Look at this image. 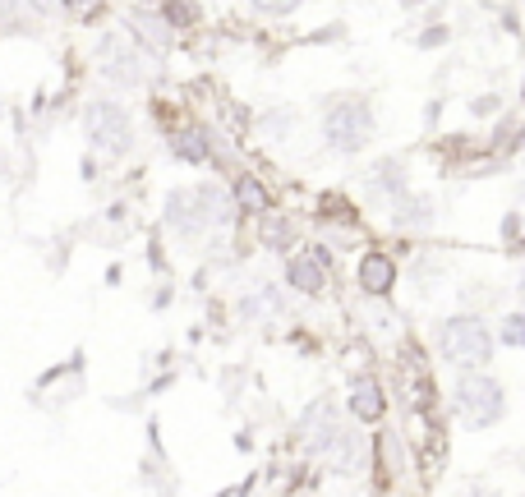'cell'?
<instances>
[{"label":"cell","mask_w":525,"mask_h":497,"mask_svg":"<svg viewBox=\"0 0 525 497\" xmlns=\"http://www.w3.org/2000/svg\"><path fill=\"white\" fill-rule=\"evenodd\" d=\"M461 497H484V492H480V488H475V492H461Z\"/></svg>","instance_id":"cb8c5ba5"},{"label":"cell","mask_w":525,"mask_h":497,"mask_svg":"<svg viewBox=\"0 0 525 497\" xmlns=\"http://www.w3.org/2000/svg\"><path fill=\"white\" fill-rule=\"evenodd\" d=\"M263 240H268V249H286V244H290V226H281V222H268Z\"/></svg>","instance_id":"e0dca14e"},{"label":"cell","mask_w":525,"mask_h":497,"mask_svg":"<svg viewBox=\"0 0 525 497\" xmlns=\"http://www.w3.org/2000/svg\"><path fill=\"white\" fill-rule=\"evenodd\" d=\"M106 51H111V65H106V75H111V79H125V84H143V79H147V69H143L138 55L116 51V46H106Z\"/></svg>","instance_id":"8fae6325"},{"label":"cell","mask_w":525,"mask_h":497,"mask_svg":"<svg viewBox=\"0 0 525 497\" xmlns=\"http://www.w3.org/2000/svg\"><path fill=\"white\" fill-rule=\"evenodd\" d=\"M442 37H447V33H442V28H433V33H424V37H419V42H424V46H438V42H442Z\"/></svg>","instance_id":"7402d4cb"},{"label":"cell","mask_w":525,"mask_h":497,"mask_svg":"<svg viewBox=\"0 0 525 497\" xmlns=\"http://www.w3.org/2000/svg\"><path fill=\"white\" fill-rule=\"evenodd\" d=\"M65 10H69L74 19H93V15L102 10V0H65Z\"/></svg>","instance_id":"ac0fdd59"},{"label":"cell","mask_w":525,"mask_h":497,"mask_svg":"<svg viewBox=\"0 0 525 497\" xmlns=\"http://www.w3.org/2000/svg\"><path fill=\"white\" fill-rule=\"evenodd\" d=\"M194 19H198L194 0H171V5H167V24H171V28H189Z\"/></svg>","instance_id":"5bb4252c"},{"label":"cell","mask_w":525,"mask_h":497,"mask_svg":"<svg viewBox=\"0 0 525 497\" xmlns=\"http://www.w3.org/2000/svg\"><path fill=\"white\" fill-rule=\"evenodd\" d=\"M129 28H134V37H138L143 46H153L157 55L171 46V24H167V15H162V19H157V15H134Z\"/></svg>","instance_id":"9c48e42d"},{"label":"cell","mask_w":525,"mask_h":497,"mask_svg":"<svg viewBox=\"0 0 525 497\" xmlns=\"http://www.w3.org/2000/svg\"><path fill=\"white\" fill-rule=\"evenodd\" d=\"M236 203H240L245 212H268V189H263L254 175H240V180H236Z\"/></svg>","instance_id":"7c38bea8"},{"label":"cell","mask_w":525,"mask_h":497,"mask_svg":"<svg viewBox=\"0 0 525 497\" xmlns=\"http://www.w3.org/2000/svg\"><path fill=\"white\" fill-rule=\"evenodd\" d=\"M167 217H171V226H176L180 235H198V231L207 226V212H203V203H198V189L171 194V198H167Z\"/></svg>","instance_id":"5b68a950"},{"label":"cell","mask_w":525,"mask_h":497,"mask_svg":"<svg viewBox=\"0 0 525 497\" xmlns=\"http://www.w3.org/2000/svg\"><path fill=\"white\" fill-rule=\"evenodd\" d=\"M249 5H258L263 15H290V10H299V0H249Z\"/></svg>","instance_id":"d6986e66"},{"label":"cell","mask_w":525,"mask_h":497,"mask_svg":"<svg viewBox=\"0 0 525 497\" xmlns=\"http://www.w3.org/2000/svg\"><path fill=\"white\" fill-rule=\"evenodd\" d=\"M457 410H461V419L470 423V429H489V423H498L502 410H507V392L489 373H466L457 383Z\"/></svg>","instance_id":"3957f363"},{"label":"cell","mask_w":525,"mask_h":497,"mask_svg":"<svg viewBox=\"0 0 525 497\" xmlns=\"http://www.w3.org/2000/svg\"><path fill=\"white\" fill-rule=\"evenodd\" d=\"M516 295H520V304H525V276H520V286H516Z\"/></svg>","instance_id":"603a6c76"},{"label":"cell","mask_w":525,"mask_h":497,"mask_svg":"<svg viewBox=\"0 0 525 497\" xmlns=\"http://www.w3.org/2000/svg\"><path fill=\"white\" fill-rule=\"evenodd\" d=\"M392 286H397V263L388 253H379V249L364 253L359 258V291L364 295H388Z\"/></svg>","instance_id":"8992f818"},{"label":"cell","mask_w":525,"mask_h":497,"mask_svg":"<svg viewBox=\"0 0 525 497\" xmlns=\"http://www.w3.org/2000/svg\"><path fill=\"white\" fill-rule=\"evenodd\" d=\"M520 93H525V84H520Z\"/></svg>","instance_id":"d4e9b609"},{"label":"cell","mask_w":525,"mask_h":497,"mask_svg":"<svg viewBox=\"0 0 525 497\" xmlns=\"http://www.w3.org/2000/svg\"><path fill=\"white\" fill-rule=\"evenodd\" d=\"M323 134H328V144H332L337 153H359V148L369 144V134H373V111H369V102H359V97L332 102L328 115H323Z\"/></svg>","instance_id":"7a4b0ae2"},{"label":"cell","mask_w":525,"mask_h":497,"mask_svg":"<svg viewBox=\"0 0 525 497\" xmlns=\"http://www.w3.org/2000/svg\"><path fill=\"white\" fill-rule=\"evenodd\" d=\"M171 153H176L180 162H194V166H203V162L212 157V148L203 144V134H198V129H185V134H176V138H171Z\"/></svg>","instance_id":"30bf717a"},{"label":"cell","mask_w":525,"mask_h":497,"mask_svg":"<svg viewBox=\"0 0 525 497\" xmlns=\"http://www.w3.org/2000/svg\"><path fill=\"white\" fill-rule=\"evenodd\" d=\"M28 5H33V10H37V15H51V10H56V5H65V0H28Z\"/></svg>","instance_id":"44dd1931"},{"label":"cell","mask_w":525,"mask_h":497,"mask_svg":"<svg viewBox=\"0 0 525 497\" xmlns=\"http://www.w3.org/2000/svg\"><path fill=\"white\" fill-rule=\"evenodd\" d=\"M350 410L359 414V419H383V410H388V401H383V387L373 383V378H355V387H350Z\"/></svg>","instance_id":"ba28073f"},{"label":"cell","mask_w":525,"mask_h":497,"mask_svg":"<svg viewBox=\"0 0 525 497\" xmlns=\"http://www.w3.org/2000/svg\"><path fill=\"white\" fill-rule=\"evenodd\" d=\"M502 341H507V345H516V350L525 345V313H511V318L502 323Z\"/></svg>","instance_id":"2e32d148"},{"label":"cell","mask_w":525,"mask_h":497,"mask_svg":"<svg viewBox=\"0 0 525 497\" xmlns=\"http://www.w3.org/2000/svg\"><path fill=\"white\" fill-rule=\"evenodd\" d=\"M84 129H88V144H93L102 157H120V153H129V144H134L129 115H125L116 102H93L88 115H84Z\"/></svg>","instance_id":"277c9868"},{"label":"cell","mask_w":525,"mask_h":497,"mask_svg":"<svg viewBox=\"0 0 525 497\" xmlns=\"http://www.w3.org/2000/svg\"><path fill=\"white\" fill-rule=\"evenodd\" d=\"M429 222H433V207L424 198H415V203H406L397 212V226H429Z\"/></svg>","instance_id":"4fadbf2b"},{"label":"cell","mask_w":525,"mask_h":497,"mask_svg":"<svg viewBox=\"0 0 525 497\" xmlns=\"http://www.w3.org/2000/svg\"><path fill=\"white\" fill-rule=\"evenodd\" d=\"M438 350H442V360L457 364V369H484L493 360V336L475 313H457L438 327Z\"/></svg>","instance_id":"6da1fadb"},{"label":"cell","mask_w":525,"mask_h":497,"mask_svg":"<svg viewBox=\"0 0 525 497\" xmlns=\"http://www.w3.org/2000/svg\"><path fill=\"white\" fill-rule=\"evenodd\" d=\"M373 175H379V180H373V184H383V189H406V171H401V162H383L379 171H373Z\"/></svg>","instance_id":"9a60e30c"},{"label":"cell","mask_w":525,"mask_h":497,"mask_svg":"<svg viewBox=\"0 0 525 497\" xmlns=\"http://www.w3.org/2000/svg\"><path fill=\"white\" fill-rule=\"evenodd\" d=\"M470 111H475V115H493V111H498V97H493V93H489V97H475Z\"/></svg>","instance_id":"ffe728a7"},{"label":"cell","mask_w":525,"mask_h":497,"mask_svg":"<svg viewBox=\"0 0 525 497\" xmlns=\"http://www.w3.org/2000/svg\"><path fill=\"white\" fill-rule=\"evenodd\" d=\"M286 276H290V286H295V291H305V295H318V291H323V281H328L318 253H299V258H290Z\"/></svg>","instance_id":"52a82bcc"}]
</instances>
